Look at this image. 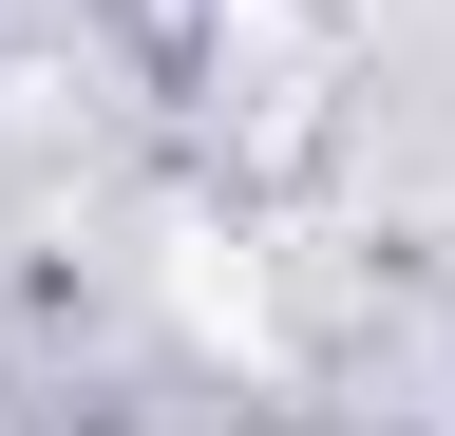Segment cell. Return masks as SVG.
Returning a JSON list of instances; mask_svg holds the SVG:
<instances>
[]
</instances>
